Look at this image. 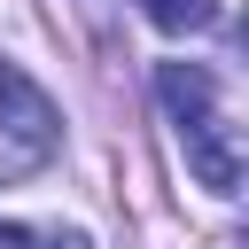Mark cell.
<instances>
[{"instance_id": "277c9868", "label": "cell", "mask_w": 249, "mask_h": 249, "mask_svg": "<svg viewBox=\"0 0 249 249\" xmlns=\"http://www.w3.org/2000/svg\"><path fill=\"white\" fill-rule=\"evenodd\" d=\"M0 249H93L78 226H31V218H0Z\"/></svg>"}, {"instance_id": "5b68a950", "label": "cell", "mask_w": 249, "mask_h": 249, "mask_svg": "<svg viewBox=\"0 0 249 249\" xmlns=\"http://www.w3.org/2000/svg\"><path fill=\"white\" fill-rule=\"evenodd\" d=\"M23 171H39V163H31V156H23V148L0 132V179H23Z\"/></svg>"}, {"instance_id": "7a4b0ae2", "label": "cell", "mask_w": 249, "mask_h": 249, "mask_svg": "<svg viewBox=\"0 0 249 249\" xmlns=\"http://www.w3.org/2000/svg\"><path fill=\"white\" fill-rule=\"evenodd\" d=\"M0 132H8L31 163H47V156L62 148V109H54L47 86H39L23 62H8V54H0Z\"/></svg>"}, {"instance_id": "3957f363", "label": "cell", "mask_w": 249, "mask_h": 249, "mask_svg": "<svg viewBox=\"0 0 249 249\" xmlns=\"http://www.w3.org/2000/svg\"><path fill=\"white\" fill-rule=\"evenodd\" d=\"M140 16L156 31H171V39H195V31L218 23V0H140Z\"/></svg>"}, {"instance_id": "6da1fadb", "label": "cell", "mask_w": 249, "mask_h": 249, "mask_svg": "<svg viewBox=\"0 0 249 249\" xmlns=\"http://www.w3.org/2000/svg\"><path fill=\"white\" fill-rule=\"evenodd\" d=\"M156 93H163V109H171V124H179L187 171H195L210 195H233V187H241V132H233V117H226V101H218L210 62H163V70H156Z\"/></svg>"}]
</instances>
